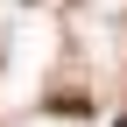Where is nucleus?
<instances>
[{
	"label": "nucleus",
	"mask_w": 127,
	"mask_h": 127,
	"mask_svg": "<svg viewBox=\"0 0 127 127\" xmlns=\"http://www.w3.org/2000/svg\"><path fill=\"white\" fill-rule=\"evenodd\" d=\"M120 127H127V113H120Z\"/></svg>",
	"instance_id": "1"
}]
</instances>
